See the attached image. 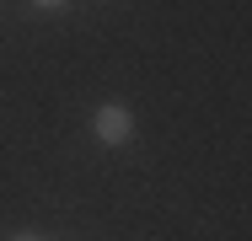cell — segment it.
Returning <instances> with one entry per match:
<instances>
[{"instance_id":"cell-1","label":"cell","mask_w":252,"mask_h":241,"mask_svg":"<svg viewBox=\"0 0 252 241\" xmlns=\"http://www.w3.org/2000/svg\"><path fill=\"white\" fill-rule=\"evenodd\" d=\"M92 134L102 145H129L134 140V113L124 107V102H102L97 113H92Z\"/></svg>"},{"instance_id":"cell-2","label":"cell","mask_w":252,"mask_h":241,"mask_svg":"<svg viewBox=\"0 0 252 241\" xmlns=\"http://www.w3.org/2000/svg\"><path fill=\"white\" fill-rule=\"evenodd\" d=\"M32 5H38V11H59L64 0H32Z\"/></svg>"},{"instance_id":"cell-3","label":"cell","mask_w":252,"mask_h":241,"mask_svg":"<svg viewBox=\"0 0 252 241\" xmlns=\"http://www.w3.org/2000/svg\"><path fill=\"white\" fill-rule=\"evenodd\" d=\"M16 241H38V236H16Z\"/></svg>"}]
</instances>
